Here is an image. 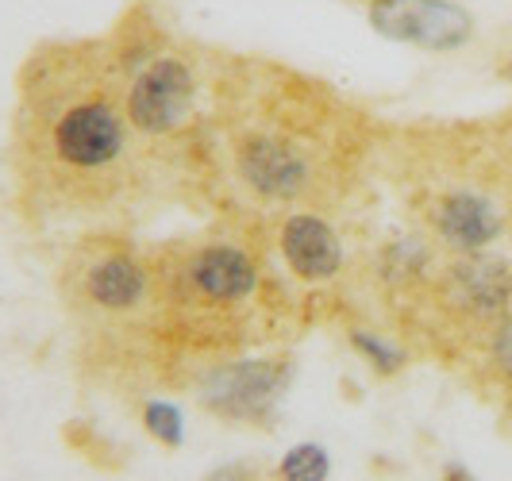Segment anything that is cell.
<instances>
[{"mask_svg":"<svg viewBox=\"0 0 512 481\" xmlns=\"http://www.w3.org/2000/svg\"><path fill=\"white\" fill-rule=\"evenodd\" d=\"M493 358H497L501 374L512 381V316L497 328V339H493Z\"/></svg>","mask_w":512,"mask_h":481,"instance_id":"obj_14","label":"cell"},{"mask_svg":"<svg viewBox=\"0 0 512 481\" xmlns=\"http://www.w3.org/2000/svg\"><path fill=\"white\" fill-rule=\"evenodd\" d=\"M208 481H255L247 470H239V466H228V470H220V474H212Z\"/></svg>","mask_w":512,"mask_h":481,"instance_id":"obj_15","label":"cell"},{"mask_svg":"<svg viewBox=\"0 0 512 481\" xmlns=\"http://www.w3.org/2000/svg\"><path fill=\"white\" fill-rule=\"evenodd\" d=\"M328 474H332V458L316 443H297L278 462V481H328Z\"/></svg>","mask_w":512,"mask_h":481,"instance_id":"obj_11","label":"cell"},{"mask_svg":"<svg viewBox=\"0 0 512 481\" xmlns=\"http://www.w3.org/2000/svg\"><path fill=\"white\" fill-rule=\"evenodd\" d=\"M235 170L239 181L266 197V201H293L301 197L312 181V162L308 154L285 139V135H270V131H251L239 151H235Z\"/></svg>","mask_w":512,"mask_h":481,"instance_id":"obj_5","label":"cell"},{"mask_svg":"<svg viewBox=\"0 0 512 481\" xmlns=\"http://www.w3.org/2000/svg\"><path fill=\"white\" fill-rule=\"evenodd\" d=\"M351 343H355V351H359L378 374H397V370L405 366V351H401L393 339H385V335H374V331H351Z\"/></svg>","mask_w":512,"mask_h":481,"instance_id":"obj_13","label":"cell"},{"mask_svg":"<svg viewBox=\"0 0 512 481\" xmlns=\"http://www.w3.org/2000/svg\"><path fill=\"white\" fill-rule=\"evenodd\" d=\"M285 385H289V370L285 362L274 358H247L224 370H212L205 385V405L220 412L224 420H247V424H262L274 405L282 401Z\"/></svg>","mask_w":512,"mask_h":481,"instance_id":"obj_4","label":"cell"},{"mask_svg":"<svg viewBox=\"0 0 512 481\" xmlns=\"http://www.w3.org/2000/svg\"><path fill=\"white\" fill-rule=\"evenodd\" d=\"M39 154L62 178L101 181L128 154V116L120 101L104 89H70L47 93L35 108Z\"/></svg>","mask_w":512,"mask_h":481,"instance_id":"obj_1","label":"cell"},{"mask_svg":"<svg viewBox=\"0 0 512 481\" xmlns=\"http://www.w3.org/2000/svg\"><path fill=\"white\" fill-rule=\"evenodd\" d=\"M436 231L447 247L462 254L486 251L489 243L501 235V212L497 204L474 193V189H455L436 204Z\"/></svg>","mask_w":512,"mask_h":481,"instance_id":"obj_9","label":"cell"},{"mask_svg":"<svg viewBox=\"0 0 512 481\" xmlns=\"http://www.w3.org/2000/svg\"><path fill=\"white\" fill-rule=\"evenodd\" d=\"M455 285L462 289V297L470 301V308H478V312L501 308L512 293V281L505 274V266L486 262V258H470L459 274H455Z\"/></svg>","mask_w":512,"mask_h":481,"instance_id":"obj_10","label":"cell"},{"mask_svg":"<svg viewBox=\"0 0 512 481\" xmlns=\"http://www.w3.org/2000/svg\"><path fill=\"white\" fill-rule=\"evenodd\" d=\"M370 27L420 51H459L474 39V16L459 0H370L366 4Z\"/></svg>","mask_w":512,"mask_h":481,"instance_id":"obj_3","label":"cell"},{"mask_svg":"<svg viewBox=\"0 0 512 481\" xmlns=\"http://www.w3.org/2000/svg\"><path fill=\"white\" fill-rule=\"evenodd\" d=\"M197 101V74L185 54H154L124 89V116L131 131L162 139L178 131Z\"/></svg>","mask_w":512,"mask_h":481,"instance_id":"obj_2","label":"cell"},{"mask_svg":"<svg viewBox=\"0 0 512 481\" xmlns=\"http://www.w3.org/2000/svg\"><path fill=\"white\" fill-rule=\"evenodd\" d=\"M185 281L208 304H243L255 297L258 266L243 247L208 243L185 262Z\"/></svg>","mask_w":512,"mask_h":481,"instance_id":"obj_6","label":"cell"},{"mask_svg":"<svg viewBox=\"0 0 512 481\" xmlns=\"http://www.w3.org/2000/svg\"><path fill=\"white\" fill-rule=\"evenodd\" d=\"M285 266L301 281H332L343 270V243L316 212H293L278 235Z\"/></svg>","mask_w":512,"mask_h":481,"instance_id":"obj_7","label":"cell"},{"mask_svg":"<svg viewBox=\"0 0 512 481\" xmlns=\"http://www.w3.org/2000/svg\"><path fill=\"white\" fill-rule=\"evenodd\" d=\"M143 428L151 431V439H158L162 447H181L185 439V416L174 401H147L143 405Z\"/></svg>","mask_w":512,"mask_h":481,"instance_id":"obj_12","label":"cell"},{"mask_svg":"<svg viewBox=\"0 0 512 481\" xmlns=\"http://www.w3.org/2000/svg\"><path fill=\"white\" fill-rule=\"evenodd\" d=\"M147 289H151V274L128 251L97 254L81 274V297L97 312H131L147 301Z\"/></svg>","mask_w":512,"mask_h":481,"instance_id":"obj_8","label":"cell"}]
</instances>
